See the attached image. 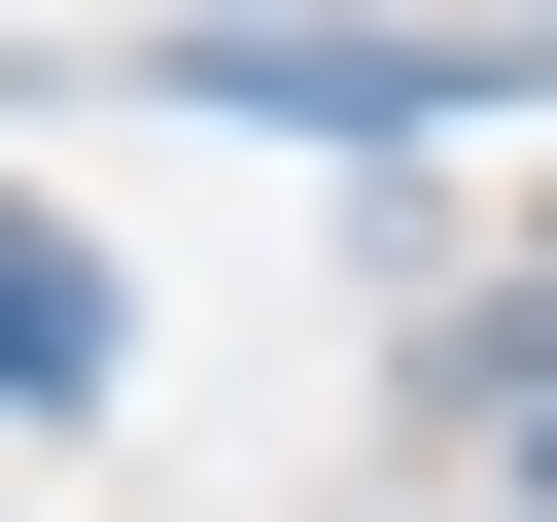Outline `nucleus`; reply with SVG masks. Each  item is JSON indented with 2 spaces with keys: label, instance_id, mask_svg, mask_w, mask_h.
<instances>
[{
  "label": "nucleus",
  "instance_id": "f257e3e1",
  "mask_svg": "<svg viewBox=\"0 0 557 522\" xmlns=\"http://www.w3.org/2000/svg\"><path fill=\"white\" fill-rule=\"evenodd\" d=\"M0 383H35V418L104 383V278H70V244H0Z\"/></svg>",
  "mask_w": 557,
  "mask_h": 522
},
{
  "label": "nucleus",
  "instance_id": "f03ea898",
  "mask_svg": "<svg viewBox=\"0 0 557 522\" xmlns=\"http://www.w3.org/2000/svg\"><path fill=\"white\" fill-rule=\"evenodd\" d=\"M522 522H557V383H522Z\"/></svg>",
  "mask_w": 557,
  "mask_h": 522
}]
</instances>
